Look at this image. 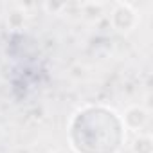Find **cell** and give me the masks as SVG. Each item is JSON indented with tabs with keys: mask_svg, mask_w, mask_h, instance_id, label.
<instances>
[{
	"mask_svg": "<svg viewBox=\"0 0 153 153\" xmlns=\"http://www.w3.org/2000/svg\"><path fill=\"white\" fill-rule=\"evenodd\" d=\"M124 140L123 119L105 106H85L70 123V142L78 153H117Z\"/></svg>",
	"mask_w": 153,
	"mask_h": 153,
	"instance_id": "obj_1",
	"label": "cell"
},
{
	"mask_svg": "<svg viewBox=\"0 0 153 153\" xmlns=\"http://www.w3.org/2000/svg\"><path fill=\"white\" fill-rule=\"evenodd\" d=\"M112 22H114V27L117 31H123V33H128L130 29L135 27V22H137V15L131 11L130 6L126 4H119L117 9L114 11L112 15Z\"/></svg>",
	"mask_w": 153,
	"mask_h": 153,
	"instance_id": "obj_2",
	"label": "cell"
},
{
	"mask_svg": "<svg viewBox=\"0 0 153 153\" xmlns=\"http://www.w3.org/2000/svg\"><path fill=\"white\" fill-rule=\"evenodd\" d=\"M146 121H148V112L140 106H131V108L126 110L123 124L128 126L130 130H139L146 124Z\"/></svg>",
	"mask_w": 153,
	"mask_h": 153,
	"instance_id": "obj_3",
	"label": "cell"
},
{
	"mask_svg": "<svg viewBox=\"0 0 153 153\" xmlns=\"http://www.w3.org/2000/svg\"><path fill=\"white\" fill-rule=\"evenodd\" d=\"M133 153H151V139L149 135H142L133 144Z\"/></svg>",
	"mask_w": 153,
	"mask_h": 153,
	"instance_id": "obj_4",
	"label": "cell"
},
{
	"mask_svg": "<svg viewBox=\"0 0 153 153\" xmlns=\"http://www.w3.org/2000/svg\"><path fill=\"white\" fill-rule=\"evenodd\" d=\"M54 153H63V151H54Z\"/></svg>",
	"mask_w": 153,
	"mask_h": 153,
	"instance_id": "obj_5",
	"label": "cell"
}]
</instances>
